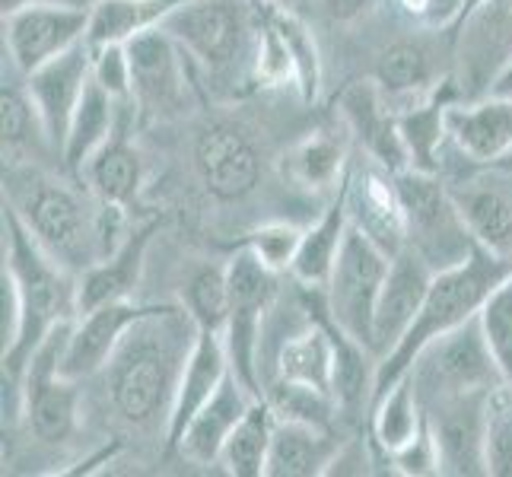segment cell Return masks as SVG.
Wrapping results in <instances>:
<instances>
[{"mask_svg": "<svg viewBox=\"0 0 512 477\" xmlns=\"http://www.w3.org/2000/svg\"><path fill=\"white\" fill-rule=\"evenodd\" d=\"M16 293H20V334L4 360V427L23 417L20 385L32 353L42 341L64 322H74L80 315L77 306V274H70L64 264L51 258L39 239L29 233V226L4 204V264H0Z\"/></svg>", "mask_w": 512, "mask_h": 477, "instance_id": "6da1fadb", "label": "cell"}, {"mask_svg": "<svg viewBox=\"0 0 512 477\" xmlns=\"http://www.w3.org/2000/svg\"><path fill=\"white\" fill-rule=\"evenodd\" d=\"M198 338V325L182 306H156L128 328L109 369V395L118 417L137 430L169 420L175 388Z\"/></svg>", "mask_w": 512, "mask_h": 477, "instance_id": "7a4b0ae2", "label": "cell"}, {"mask_svg": "<svg viewBox=\"0 0 512 477\" xmlns=\"http://www.w3.org/2000/svg\"><path fill=\"white\" fill-rule=\"evenodd\" d=\"M509 274H512V261L490 255L481 245H474V252L465 261L436 271L408 334L395 344L392 353H385L376 363L373 401L382 398L401 376L411 373V366L417 363L423 347L433 344L436 338H443L452 328L471 322L490 299V293L497 290Z\"/></svg>", "mask_w": 512, "mask_h": 477, "instance_id": "3957f363", "label": "cell"}, {"mask_svg": "<svg viewBox=\"0 0 512 477\" xmlns=\"http://www.w3.org/2000/svg\"><path fill=\"white\" fill-rule=\"evenodd\" d=\"M4 204L70 274L80 277L105 258L99 210H90L74 188L51 179L42 169L10 163L4 172Z\"/></svg>", "mask_w": 512, "mask_h": 477, "instance_id": "277c9868", "label": "cell"}, {"mask_svg": "<svg viewBox=\"0 0 512 477\" xmlns=\"http://www.w3.org/2000/svg\"><path fill=\"white\" fill-rule=\"evenodd\" d=\"M226 280H229V322L223 331V341H226L229 363H233V373L258 398H264V379H261L264 318L274 309L284 274L271 271L249 245H242L226 261Z\"/></svg>", "mask_w": 512, "mask_h": 477, "instance_id": "5b68a950", "label": "cell"}, {"mask_svg": "<svg viewBox=\"0 0 512 477\" xmlns=\"http://www.w3.org/2000/svg\"><path fill=\"white\" fill-rule=\"evenodd\" d=\"M163 29L210 74H226L255 58L258 0H188Z\"/></svg>", "mask_w": 512, "mask_h": 477, "instance_id": "8992f818", "label": "cell"}, {"mask_svg": "<svg viewBox=\"0 0 512 477\" xmlns=\"http://www.w3.org/2000/svg\"><path fill=\"white\" fill-rule=\"evenodd\" d=\"M388 268H392V255H385L363 229L350 223L338 264L322 290L325 315L369 353H373V322Z\"/></svg>", "mask_w": 512, "mask_h": 477, "instance_id": "52a82bcc", "label": "cell"}, {"mask_svg": "<svg viewBox=\"0 0 512 477\" xmlns=\"http://www.w3.org/2000/svg\"><path fill=\"white\" fill-rule=\"evenodd\" d=\"M398 194L408 220V249H414L433 271L452 268L474 252L468 226L458 214L449 185L439 182L436 172L404 169L395 175Z\"/></svg>", "mask_w": 512, "mask_h": 477, "instance_id": "ba28073f", "label": "cell"}, {"mask_svg": "<svg viewBox=\"0 0 512 477\" xmlns=\"http://www.w3.org/2000/svg\"><path fill=\"white\" fill-rule=\"evenodd\" d=\"M411 376L423 404L468 392H490L503 385V373L493 360L478 315L423 347L411 366Z\"/></svg>", "mask_w": 512, "mask_h": 477, "instance_id": "9c48e42d", "label": "cell"}, {"mask_svg": "<svg viewBox=\"0 0 512 477\" xmlns=\"http://www.w3.org/2000/svg\"><path fill=\"white\" fill-rule=\"evenodd\" d=\"M70 325L74 322L58 325L42 341V347L32 353L20 385V408L26 427L39 443L48 446L64 443L77 430V404H80L77 382H70L58 373Z\"/></svg>", "mask_w": 512, "mask_h": 477, "instance_id": "30bf717a", "label": "cell"}, {"mask_svg": "<svg viewBox=\"0 0 512 477\" xmlns=\"http://www.w3.org/2000/svg\"><path fill=\"white\" fill-rule=\"evenodd\" d=\"M131 64V96L137 112L175 118L191 105L188 51L160 26L125 42Z\"/></svg>", "mask_w": 512, "mask_h": 477, "instance_id": "8fae6325", "label": "cell"}, {"mask_svg": "<svg viewBox=\"0 0 512 477\" xmlns=\"http://www.w3.org/2000/svg\"><path fill=\"white\" fill-rule=\"evenodd\" d=\"M93 7L83 4H32L4 13V51L23 77L55 61L90 32Z\"/></svg>", "mask_w": 512, "mask_h": 477, "instance_id": "7c38bea8", "label": "cell"}, {"mask_svg": "<svg viewBox=\"0 0 512 477\" xmlns=\"http://www.w3.org/2000/svg\"><path fill=\"white\" fill-rule=\"evenodd\" d=\"M490 392H468V395H452L423 404L439 449V471L443 474H458V477L487 474L484 427H487Z\"/></svg>", "mask_w": 512, "mask_h": 477, "instance_id": "4fadbf2b", "label": "cell"}, {"mask_svg": "<svg viewBox=\"0 0 512 477\" xmlns=\"http://www.w3.org/2000/svg\"><path fill=\"white\" fill-rule=\"evenodd\" d=\"M90 80H93V45L86 39L26 77V90L35 102V109H39V118L48 134V147L58 156L64 150L70 121H74V112Z\"/></svg>", "mask_w": 512, "mask_h": 477, "instance_id": "5bb4252c", "label": "cell"}, {"mask_svg": "<svg viewBox=\"0 0 512 477\" xmlns=\"http://www.w3.org/2000/svg\"><path fill=\"white\" fill-rule=\"evenodd\" d=\"M194 169L210 198L233 204L249 198L261 182V156L249 134L236 125L214 121L194 140Z\"/></svg>", "mask_w": 512, "mask_h": 477, "instance_id": "9a60e30c", "label": "cell"}, {"mask_svg": "<svg viewBox=\"0 0 512 477\" xmlns=\"http://www.w3.org/2000/svg\"><path fill=\"white\" fill-rule=\"evenodd\" d=\"M153 309L156 306H140L134 299H118V303H105L99 309L80 312L67 331L58 373L70 382H83L102 373L112 363L128 328L140 322L144 315H150Z\"/></svg>", "mask_w": 512, "mask_h": 477, "instance_id": "2e32d148", "label": "cell"}, {"mask_svg": "<svg viewBox=\"0 0 512 477\" xmlns=\"http://www.w3.org/2000/svg\"><path fill=\"white\" fill-rule=\"evenodd\" d=\"M338 112L373 163H379L382 169L395 175L411 169V153L404 147V137H401L398 109L385 99L376 80L347 83L338 96Z\"/></svg>", "mask_w": 512, "mask_h": 477, "instance_id": "e0dca14e", "label": "cell"}, {"mask_svg": "<svg viewBox=\"0 0 512 477\" xmlns=\"http://www.w3.org/2000/svg\"><path fill=\"white\" fill-rule=\"evenodd\" d=\"M449 191L471 239L490 255L512 261V172L490 166V172L468 175Z\"/></svg>", "mask_w": 512, "mask_h": 477, "instance_id": "ac0fdd59", "label": "cell"}, {"mask_svg": "<svg viewBox=\"0 0 512 477\" xmlns=\"http://www.w3.org/2000/svg\"><path fill=\"white\" fill-rule=\"evenodd\" d=\"M350 223L363 229L385 255H398L408 249V220H404V204L398 194L395 172L369 163L363 169H350L347 185Z\"/></svg>", "mask_w": 512, "mask_h": 477, "instance_id": "d6986e66", "label": "cell"}, {"mask_svg": "<svg viewBox=\"0 0 512 477\" xmlns=\"http://www.w3.org/2000/svg\"><path fill=\"white\" fill-rule=\"evenodd\" d=\"M433 268L423 261L414 249H404L392 258V268H388L385 287L376 306V322H373V357L376 363L392 353L395 344L408 334L411 322L417 318L423 296L430 290Z\"/></svg>", "mask_w": 512, "mask_h": 477, "instance_id": "ffe728a7", "label": "cell"}, {"mask_svg": "<svg viewBox=\"0 0 512 477\" xmlns=\"http://www.w3.org/2000/svg\"><path fill=\"white\" fill-rule=\"evenodd\" d=\"M229 373H233V363H229L223 334L198 331L194 347H191L188 360H185L179 388H175V401H172L169 420H166V446L169 449H179L188 423L198 417V411L210 398L217 395V388L223 385V379Z\"/></svg>", "mask_w": 512, "mask_h": 477, "instance_id": "44dd1931", "label": "cell"}, {"mask_svg": "<svg viewBox=\"0 0 512 477\" xmlns=\"http://www.w3.org/2000/svg\"><path fill=\"white\" fill-rule=\"evenodd\" d=\"M446 131L468 163L497 166L512 150V99L484 93L478 102L446 105Z\"/></svg>", "mask_w": 512, "mask_h": 477, "instance_id": "7402d4cb", "label": "cell"}, {"mask_svg": "<svg viewBox=\"0 0 512 477\" xmlns=\"http://www.w3.org/2000/svg\"><path fill=\"white\" fill-rule=\"evenodd\" d=\"M137 105L134 99L121 105L118 125L112 137L105 140V147L90 159L83 179L93 188L96 201L115 204V207H131L140 198V185H144V166H140V153L131 144V125H134Z\"/></svg>", "mask_w": 512, "mask_h": 477, "instance_id": "603a6c76", "label": "cell"}, {"mask_svg": "<svg viewBox=\"0 0 512 477\" xmlns=\"http://www.w3.org/2000/svg\"><path fill=\"white\" fill-rule=\"evenodd\" d=\"M156 229H160L156 220L128 229L125 242H121L109 258L96 261L90 271H83L77 277L80 312L99 309L105 303H118V299H131L134 287L140 284V274H144L147 249H150Z\"/></svg>", "mask_w": 512, "mask_h": 477, "instance_id": "cb8c5ba5", "label": "cell"}, {"mask_svg": "<svg viewBox=\"0 0 512 477\" xmlns=\"http://www.w3.org/2000/svg\"><path fill=\"white\" fill-rule=\"evenodd\" d=\"M258 395L245 385L236 373H229L217 395L210 398L188 423V430L179 443V452L194 465H220V452L226 446L229 433L239 427V420L249 414Z\"/></svg>", "mask_w": 512, "mask_h": 477, "instance_id": "d4e9b609", "label": "cell"}, {"mask_svg": "<svg viewBox=\"0 0 512 477\" xmlns=\"http://www.w3.org/2000/svg\"><path fill=\"white\" fill-rule=\"evenodd\" d=\"M347 185H350V175L341 182V188L334 191V201L328 204L325 214L315 220L309 229H303V242H299V252H296V261L290 268V277L296 280V284L309 287V290H325L334 264H338L344 236L350 229Z\"/></svg>", "mask_w": 512, "mask_h": 477, "instance_id": "484cf974", "label": "cell"}, {"mask_svg": "<svg viewBox=\"0 0 512 477\" xmlns=\"http://www.w3.org/2000/svg\"><path fill=\"white\" fill-rule=\"evenodd\" d=\"M338 449L341 439L328 427L277 420L264 477H325Z\"/></svg>", "mask_w": 512, "mask_h": 477, "instance_id": "4316f807", "label": "cell"}, {"mask_svg": "<svg viewBox=\"0 0 512 477\" xmlns=\"http://www.w3.org/2000/svg\"><path fill=\"white\" fill-rule=\"evenodd\" d=\"M334 363H338V344H334L331 322L328 318L325 322H309L277 347L271 379L303 382L334 395Z\"/></svg>", "mask_w": 512, "mask_h": 477, "instance_id": "83f0119b", "label": "cell"}, {"mask_svg": "<svg viewBox=\"0 0 512 477\" xmlns=\"http://www.w3.org/2000/svg\"><path fill=\"white\" fill-rule=\"evenodd\" d=\"M376 83L385 99L395 105H420L430 99L436 83V61L433 51L420 39H401L388 45L376 61ZM401 112V109H398Z\"/></svg>", "mask_w": 512, "mask_h": 477, "instance_id": "f1b7e54d", "label": "cell"}, {"mask_svg": "<svg viewBox=\"0 0 512 477\" xmlns=\"http://www.w3.org/2000/svg\"><path fill=\"white\" fill-rule=\"evenodd\" d=\"M121 105L109 90H102L96 80H90L86 93L74 112V121H70V131L64 140V150L61 159L64 166L70 169V175L80 182L90 159L105 147V140L112 137L115 125H118V115H121Z\"/></svg>", "mask_w": 512, "mask_h": 477, "instance_id": "f546056e", "label": "cell"}, {"mask_svg": "<svg viewBox=\"0 0 512 477\" xmlns=\"http://www.w3.org/2000/svg\"><path fill=\"white\" fill-rule=\"evenodd\" d=\"M423 420H427V411H423L417 382L408 373L388 388L382 398L369 404V443L388 462L420 433Z\"/></svg>", "mask_w": 512, "mask_h": 477, "instance_id": "4dcf8cb0", "label": "cell"}, {"mask_svg": "<svg viewBox=\"0 0 512 477\" xmlns=\"http://www.w3.org/2000/svg\"><path fill=\"white\" fill-rule=\"evenodd\" d=\"M185 4L188 0H96L90 13L86 42L93 48L128 42L140 32L160 29L169 16Z\"/></svg>", "mask_w": 512, "mask_h": 477, "instance_id": "1f68e13d", "label": "cell"}, {"mask_svg": "<svg viewBox=\"0 0 512 477\" xmlns=\"http://www.w3.org/2000/svg\"><path fill=\"white\" fill-rule=\"evenodd\" d=\"M287 175L306 191H338L350 175L344 140L331 137L328 131H315L290 150Z\"/></svg>", "mask_w": 512, "mask_h": 477, "instance_id": "d6a6232c", "label": "cell"}, {"mask_svg": "<svg viewBox=\"0 0 512 477\" xmlns=\"http://www.w3.org/2000/svg\"><path fill=\"white\" fill-rule=\"evenodd\" d=\"M277 417L271 404L258 398L249 414L239 420V427L229 433L226 446L220 452V465L233 477H264V465H268L271 439H274Z\"/></svg>", "mask_w": 512, "mask_h": 477, "instance_id": "836d02e7", "label": "cell"}, {"mask_svg": "<svg viewBox=\"0 0 512 477\" xmlns=\"http://www.w3.org/2000/svg\"><path fill=\"white\" fill-rule=\"evenodd\" d=\"M264 401L271 404L277 420L312 423V427H328V430H331V420L341 411L338 395L303 385V382H287V379L264 382Z\"/></svg>", "mask_w": 512, "mask_h": 477, "instance_id": "e575fe53", "label": "cell"}, {"mask_svg": "<svg viewBox=\"0 0 512 477\" xmlns=\"http://www.w3.org/2000/svg\"><path fill=\"white\" fill-rule=\"evenodd\" d=\"M446 105L449 102L427 99V102L411 105V109L398 112L404 147H408V153H411V169L436 172L439 147H443V140L449 137V131H446Z\"/></svg>", "mask_w": 512, "mask_h": 477, "instance_id": "d590c367", "label": "cell"}, {"mask_svg": "<svg viewBox=\"0 0 512 477\" xmlns=\"http://www.w3.org/2000/svg\"><path fill=\"white\" fill-rule=\"evenodd\" d=\"M268 7H271V16H274L280 35H284V42L290 48V58H293V67H296L299 99L315 102L322 93V55H319V45H315V35L284 4H268Z\"/></svg>", "mask_w": 512, "mask_h": 477, "instance_id": "8d00e7d4", "label": "cell"}, {"mask_svg": "<svg viewBox=\"0 0 512 477\" xmlns=\"http://www.w3.org/2000/svg\"><path fill=\"white\" fill-rule=\"evenodd\" d=\"M185 309L198 331H226L229 322V280L226 268H214L204 264L191 277L185 287Z\"/></svg>", "mask_w": 512, "mask_h": 477, "instance_id": "74e56055", "label": "cell"}, {"mask_svg": "<svg viewBox=\"0 0 512 477\" xmlns=\"http://www.w3.org/2000/svg\"><path fill=\"white\" fill-rule=\"evenodd\" d=\"M0 125H4V156L10 153V159L20 150H39L42 144H48L39 109H35L26 86L20 90L16 83L4 80V93H0Z\"/></svg>", "mask_w": 512, "mask_h": 477, "instance_id": "f35d334b", "label": "cell"}, {"mask_svg": "<svg viewBox=\"0 0 512 477\" xmlns=\"http://www.w3.org/2000/svg\"><path fill=\"white\" fill-rule=\"evenodd\" d=\"M484 458L487 474L512 477V385H497L487 398L484 427Z\"/></svg>", "mask_w": 512, "mask_h": 477, "instance_id": "ab89813d", "label": "cell"}, {"mask_svg": "<svg viewBox=\"0 0 512 477\" xmlns=\"http://www.w3.org/2000/svg\"><path fill=\"white\" fill-rule=\"evenodd\" d=\"M478 318H481V328H484V338L490 344L493 360H497L500 373H503V382L512 385V274L490 293Z\"/></svg>", "mask_w": 512, "mask_h": 477, "instance_id": "60d3db41", "label": "cell"}, {"mask_svg": "<svg viewBox=\"0 0 512 477\" xmlns=\"http://www.w3.org/2000/svg\"><path fill=\"white\" fill-rule=\"evenodd\" d=\"M299 242H303V229L293 223H264L245 236V245L277 274H290Z\"/></svg>", "mask_w": 512, "mask_h": 477, "instance_id": "b9f144b4", "label": "cell"}, {"mask_svg": "<svg viewBox=\"0 0 512 477\" xmlns=\"http://www.w3.org/2000/svg\"><path fill=\"white\" fill-rule=\"evenodd\" d=\"M93 80L109 90L118 102H131V64L125 42L93 48Z\"/></svg>", "mask_w": 512, "mask_h": 477, "instance_id": "7bdbcfd3", "label": "cell"}, {"mask_svg": "<svg viewBox=\"0 0 512 477\" xmlns=\"http://www.w3.org/2000/svg\"><path fill=\"white\" fill-rule=\"evenodd\" d=\"M388 465H392L404 477L443 474V471H439V449H436V439H433V430H430V420H423L420 433L411 439L408 446L398 449L392 458H388Z\"/></svg>", "mask_w": 512, "mask_h": 477, "instance_id": "ee69618b", "label": "cell"}, {"mask_svg": "<svg viewBox=\"0 0 512 477\" xmlns=\"http://www.w3.org/2000/svg\"><path fill=\"white\" fill-rule=\"evenodd\" d=\"M401 10L411 16V20L433 26V29H455L462 20L465 0H398Z\"/></svg>", "mask_w": 512, "mask_h": 477, "instance_id": "f6af8a7d", "label": "cell"}, {"mask_svg": "<svg viewBox=\"0 0 512 477\" xmlns=\"http://www.w3.org/2000/svg\"><path fill=\"white\" fill-rule=\"evenodd\" d=\"M366 465H369L366 446L360 443V439H347V443H341L338 455H334L328 474H366L369 471Z\"/></svg>", "mask_w": 512, "mask_h": 477, "instance_id": "bcb514c9", "label": "cell"}, {"mask_svg": "<svg viewBox=\"0 0 512 477\" xmlns=\"http://www.w3.org/2000/svg\"><path fill=\"white\" fill-rule=\"evenodd\" d=\"M369 4H373V0H322V10L334 23H353L369 10Z\"/></svg>", "mask_w": 512, "mask_h": 477, "instance_id": "7dc6e473", "label": "cell"}, {"mask_svg": "<svg viewBox=\"0 0 512 477\" xmlns=\"http://www.w3.org/2000/svg\"><path fill=\"white\" fill-rule=\"evenodd\" d=\"M487 93L490 96H500V99H512V55L500 64V70L487 83Z\"/></svg>", "mask_w": 512, "mask_h": 477, "instance_id": "c3c4849f", "label": "cell"}, {"mask_svg": "<svg viewBox=\"0 0 512 477\" xmlns=\"http://www.w3.org/2000/svg\"><path fill=\"white\" fill-rule=\"evenodd\" d=\"M487 7V0H465V10H462V20H458V26L449 32L452 35V39H462V32H465V26L474 20V16H478L481 10Z\"/></svg>", "mask_w": 512, "mask_h": 477, "instance_id": "681fc988", "label": "cell"}, {"mask_svg": "<svg viewBox=\"0 0 512 477\" xmlns=\"http://www.w3.org/2000/svg\"><path fill=\"white\" fill-rule=\"evenodd\" d=\"M32 4H83V7H86V0H0V7H4V13L23 10V7H32Z\"/></svg>", "mask_w": 512, "mask_h": 477, "instance_id": "f907efd6", "label": "cell"}, {"mask_svg": "<svg viewBox=\"0 0 512 477\" xmlns=\"http://www.w3.org/2000/svg\"><path fill=\"white\" fill-rule=\"evenodd\" d=\"M497 166H500V169H506V172H512V150H509V153H506V156L500 159Z\"/></svg>", "mask_w": 512, "mask_h": 477, "instance_id": "816d5d0a", "label": "cell"}, {"mask_svg": "<svg viewBox=\"0 0 512 477\" xmlns=\"http://www.w3.org/2000/svg\"><path fill=\"white\" fill-rule=\"evenodd\" d=\"M268 4H287V0H268Z\"/></svg>", "mask_w": 512, "mask_h": 477, "instance_id": "f5cc1de1", "label": "cell"}]
</instances>
